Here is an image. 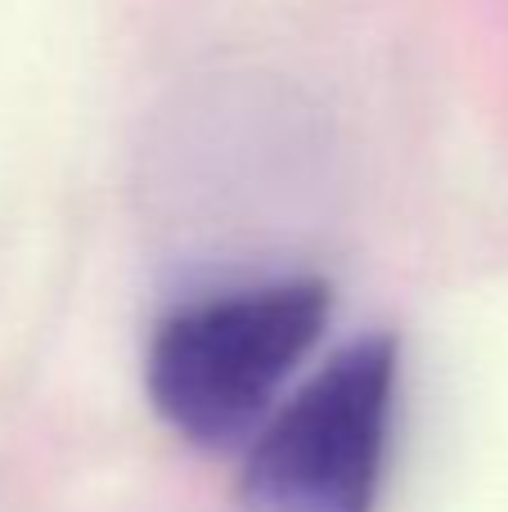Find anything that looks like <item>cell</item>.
<instances>
[{"label": "cell", "instance_id": "6da1fadb", "mask_svg": "<svg viewBox=\"0 0 508 512\" xmlns=\"http://www.w3.org/2000/svg\"><path fill=\"white\" fill-rule=\"evenodd\" d=\"M329 315L333 288L320 274H279L185 301L158 319L144 351L149 405L180 441L207 450L261 432Z\"/></svg>", "mask_w": 508, "mask_h": 512}, {"label": "cell", "instance_id": "7a4b0ae2", "mask_svg": "<svg viewBox=\"0 0 508 512\" xmlns=\"http://www.w3.org/2000/svg\"><path fill=\"white\" fill-rule=\"evenodd\" d=\"M401 342L369 333L338 346L261 423L243 468L248 512H378L392 454Z\"/></svg>", "mask_w": 508, "mask_h": 512}]
</instances>
